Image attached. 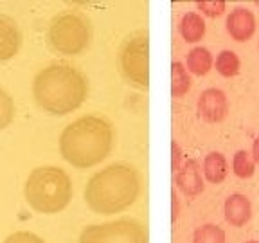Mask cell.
I'll return each instance as SVG.
<instances>
[{"instance_id":"obj_12","label":"cell","mask_w":259,"mask_h":243,"mask_svg":"<svg viewBox=\"0 0 259 243\" xmlns=\"http://www.w3.org/2000/svg\"><path fill=\"white\" fill-rule=\"evenodd\" d=\"M223 213H225L227 223L232 227H243L252 218V202L241 193H234L227 196L223 204Z\"/></svg>"},{"instance_id":"obj_25","label":"cell","mask_w":259,"mask_h":243,"mask_svg":"<svg viewBox=\"0 0 259 243\" xmlns=\"http://www.w3.org/2000/svg\"><path fill=\"white\" fill-rule=\"evenodd\" d=\"M173 220H177V215H178V198H177V193L173 191Z\"/></svg>"},{"instance_id":"obj_13","label":"cell","mask_w":259,"mask_h":243,"mask_svg":"<svg viewBox=\"0 0 259 243\" xmlns=\"http://www.w3.org/2000/svg\"><path fill=\"white\" fill-rule=\"evenodd\" d=\"M178 31H180V34H182V38L187 44H196V42H200L205 36V22H203L202 15H198V13H186L182 16V20H180Z\"/></svg>"},{"instance_id":"obj_11","label":"cell","mask_w":259,"mask_h":243,"mask_svg":"<svg viewBox=\"0 0 259 243\" xmlns=\"http://www.w3.org/2000/svg\"><path fill=\"white\" fill-rule=\"evenodd\" d=\"M227 32L236 42H248L255 32V16L250 9L236 8L227 16L225 22Z\"/></svg>"},{"instance_id":"obj_26","label":"cell","mask_w":259,"mask_h":243,"mask_svg":"<svg viewBox=\"0 0 259 243\" xmlns=\"http://www.w3.org/2000/svg\"><path fill=\"white\" fill-rule=\"evenodd\" d=\"M245 243H259L257 239H250V241H245Z\"/></svg>"},{"instance_id":"obj_17","label":"cell","mask_w":259,"mask_h":243,"mask_svg":"<svg viewBox=\"0 0 259 243\" xmlns=\"http://www.w3.org/2000/svg\"><path fill=\"white\" fill-rule=\"evenodd\" d=\"M239 67H241V61H239L238 54L234 51H222V53L216 56V70H218L220 76L223 77H234L239 74Z\"/></svg>"},{"instance_id":"obj_15","label":"cell","mask_w":259,"mask_h":243,"mask_svg":"<svg viewBox=\"0 0 259 243\" xmlns=\"http://www.w3.org/2000/svg\"><path fill=\"white\" fill-rule=\"evenodd\" d=\"M212 54L205 47H194L187 53V70L194 76H205L212 69Z\"/></svg>"},{"instance_id":"obj_6","label":"cell","mask_w":259,"mask_h":243,"mask_svg":"<svg viewBox=\"0 0 259 243\" xmlns=\"http://www.w3.org/2000/svg\"><path fill=\"white\" fill-rule=\"evenodd\" d=\"M122 77L139 90L150 89V36L146 31L130 34L119 53Z\"/></svg>"},{"instance_id":"obj_4","label":"cell","mask_w":259,"mask_h":243,"mask_svg":"<svg viewBox=\"0 0 259 243\" xmlns=\"http://www.w3.org/2000/svg\"><path fill=\"white\" fill-rule=\"evenodd\" d=\"M24 196L36 213L58 215L72 200V180L58 166L36 168L25 180Z\"/></svg>"},{"instance_id":"obj_21","label":"cell","mask_w":259,"mask_h":243,"mask_svg":"<svg viewBox=\"0 0 259 243\" xmlns=\"http://www.w3.org/2000/svg\"><path fill=\"white\" fill-rule=\"evenodd\" d=\"M196 8L209 18H218L225 13V0H203L196 4Z\"/></svg>"},{"instance_id":"obj_19","label":"cell","mask_w":259,"mask_h":243,"mask_svg":"<svg viewBox=\"0 0 259 243\" xmlns=\"http://www.w3.org/2000/svg\"><path fill=\"white\" fill-rule=\"evenodd\" d=\"M193 243H225V231L214 223L200 225L193 234Z\"/></svg>"},{"instance_id":"obj_7","label":"cell","mask_w":259,"mask_h":243,"mask_svg":"<svg viewBox=\"0 0 259 243\" xmlns=\"http://www.w3.org/2000/svg\"><path fill=\"white\" fill-rule=\"evenodd\" d=\"M77 243H148V232L137 220L121 218L85 227Z\"/></svg>"},{"instance_id":"obj_14","label":"cell","mask_w":259,"mask_h":243,"mask_svg":"<svg viewBox=\"0 0 259 243\" xmlns=\"http://www.w3.org/2000/svg\"><path fill=\"white\" fill-rule=\"evenodd\" d=\"M227 158L220 151H210L203 158V177L210 184H222L227 178Z\"/></svg>"},{"instance_id":"obj_22","label":"cell","mask_w":259,"mask_h":243,"mask_svg":"<svg viewBox=\"0 0 259 243\" xmlns=\"http://www.w3.org/2000/svg\"><path fill=\"white\" fill-rule=\"evenodd\" d=\"M4 243H45V241L38 234H34V232L16 231V232H13V234H9L8 238L4 239Z\"/></svg>"},{"instance_id":"obj_18","label":"cell","mask_w":259,"mask_h":243,"mask_svg":"<svg viewBox=\"0 0 259 243\" xmlns=\"http://www.w3.org/2000/svg\"><path fill=\"white\" fill-rule=\"evenodd\" d=\"M232 171L239 178H250L255 173V162L247 150H238L232 157Z\"/></svg>"},{"instance_id":"obj_10","label":"cell","mask_w":259,"mask_h":243,"mask_svg":"<svg viewBox=\"0 0 259 243\" xmlns=\"http://www.w3.org/2000/svg\"><path fill=\"white\" fill-rule=\"evenodd\" d=\"M22 45L20 25L9 15L0 13V61H8L16 56Z\"/></svg>"},{"instance_id":"obj_3","label":"cell","mask_w":259,"mask_h":243,"mask_svg":"<svg viewBox=\"0 0 259 243\" xmlns=\"http://www.w3.org/2000/svg\"><path fill=\"white\" fill-rule=\"evenodd\" d=\"M141 193V177L128 164H110L97 171L85 187V202L96 215H117L134 206Z\"/></svg>"},{"instance_id":"obj_20","label":"cell","mask_w":259,"mask_h":243,"mask_svg":"<svg viewBox=\"0 0 259 243\" xmlns=\"http://www.w3.org/2000/svg\"><path fill=\"white\" fill-rule=\"evenodd\" d=\"M13 119H15V101L4 89H0V130L8 128Z\"/></svg>"},{"instance_id":"obj_9","label":"cell","mask_w":259,"mask_h":243,"mask_svg":"<svg viewBox=\"0 0 259 243\" xmlns=\"http://www.w3.org/2000/svg\"><path fill=\"white\" fill-rule=\"evenodd\" d=\"M175 184L186 196H196L202 193L205 184L196 158H186L180 164V168L175 171Z\"/></svg>"},{"instance_id":"obj_1","label":"cell","mask_w":259,"mask_h":243,"mask_svg":"<svg viewBox=\"0 0 259 243\" xmlns=\"http://www.w3.org/2000/svg\"><path fill=\"white\" fill-rule=\"evenodd\" d=\"M32 97L49 115H67L89 97V81L72 65L53 63L34 76Z\"/></svg>"},{"instance_id":"obj_27","label":"cell","mask_w":259,"mask_h":243,"mask_svg":"<svg viewBox=\"0 0 259 243\" xmlns=\"http://www.w3.org/2000/svg\"><path fill=\"white\" fill-rule=\"evenodd\" d=\"M257 6H259V2H257Z\"/></svg>"},{"instance_id":"obj_2","label":"cell","mask_w":259,"mask_h":243,"mask_svg":"<svg viewBox=\"0 0 259 243\" xmlns=\"http://www.w3.org/2000/svg\"><path fill=\"white\" fill-rule=\"evenodd\" d=\"M113 146V130L110 123L97 115L76 119L60 135V153L70 166L90 170L101 164Z\"/></svg>"},{"instance_id":"obj_23","label":"cell","mask_w":259,"mask_h":243,"mask_svg":"<svg viewBox=\"0 0 259 243\" xmlns=\"http://www.w3.org/2000/svg\"><path fill=\"white\" fill-rule=\"evenodd\" d=\"M180 160H182V151H180L177 142L173 141V171H177L180 168V164H182Z\"/></svg>"},{"instance_id":"obj_5","label":"cell","mask_w":259,"mask_h":243,"mask_svg":"<svg viewBox=\"0 0 259 243\" xmlns=\"http://www.w3.org/2000/svg\"><path fill=\"white\" fill-rule=\"evenodd\" d=\"M92 25L81 13H61L54 16L47 29L49 49L61 56H79L90 47Z\"/></svg>"},{"instance_id":"obj_16","label":"cell","mask_w":259,"mask_h":243,"mask_svg":"<svg viewBox=\"0 0 259 243\" xmlns=\"http://www.w3.org/2000/svg\"><path fill=\"white\" fill-rule=\"evenodd\" d=\"M171 77H173V83H171V94H173V97H182L184 94L189 92L191 77L186 69V65L180 63V61H173V65H171Z\"/></svg>"},{"instance_id":"obj_24","label":"cell","mask_w":259,"mask_h":243,"mask_svg":"<svg viewBox=\"0 0 259 243\" xmlns=\"http://www.w3.org/2000/svg\"><path fill=\"white\" fill-rule=\"evenodd\" d=\"M252 158H254L255 164H259V137H255L254 142H252Z\"/></svg>"},{"instance_id":"obj_8","label":"cell","mask_w":259,"mask_h":243,"mask_svg":"<svg viewBox=\"0 0 259 243\" xmlns=\"http://www.w3.org/2000/svg\"><path fill=\"white\" fill-rule=\"evenodd\" d=\"M198 117L205 123H222L229 113V101L223 90L207 89L198 96L196 103Z\"/></svg>"}]
</instances>
